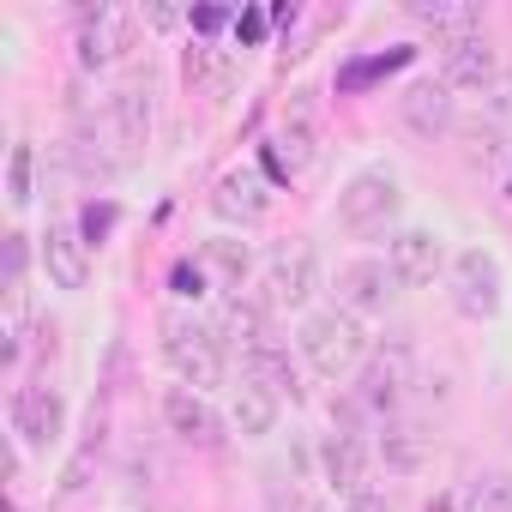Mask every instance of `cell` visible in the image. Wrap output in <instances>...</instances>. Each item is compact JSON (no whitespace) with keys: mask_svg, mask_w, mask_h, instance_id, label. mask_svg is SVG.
<instances>
[{"mask_svg":"<svg viewBox=\"0 0 512 512\" xmlns=\"http://www.w3.org/2000/svg\"><path fill=\"white\" fill-rule=\"evenodd\" d=\"M302 356H308L314 374L344 380V374H356L374 350H368V332H362L356 314H344V308H320V314L302 320Z\"/></svg>","mask_w":512,"mask_h":512,"instance_id":"1","label":"cell"},{"mask_svg":"<svg viewBox=\"0 0 512 512\" xmlns=\"http://www.w3.org/2000/svg\"><path fill=\"white\" fill-rule=\"evenodd\" d=\"M163 356H169V368L181 374V386H193V392L223 386V338H217L211 320L163 314Z\"/></svg>","mask_w":512,"mask_h":512,"instance_id":"2","label":"cell"},{"mask_svg":"<svg viewBox=\"0 0 512 512\" xmlns=\"http://www.w3.org/2000/svg\"><path fill=\"white\" fill-rule=\"evenodd\" d=\"M410 386H416V362H410V350H404V344H386V350H374V356L362 362V374H356V410L392 422V416L404 410Z\"/></svg>","mask_w":512,"mask_h":512,"instance_id":"3","label":"cell"},{"mask_svg":"<svg viewBox=\"0 0 512 512\" xmlns=\"http://www.w3.org/2000/svg\"><path fill=\"white\" fill-rule=\"evenodd\" d=\"M398 175L392 169H362V175H350L344 181V193H338V223L350 229V235H380L392 217H398Z\"/></svg>","mask_w":512,"mask_h":512,"instance_id":"4","label":"cell"},{"mask_svg":"<svg viewBox=\"0 0 512 512\" xmlns=\"http://www.w3.org/2000/svg\"><path fill=\"white\" fill-rule=\"evenodd\" d=\"M314 284H320V253L308 241H290V247H278L266 260V308L296 314V308H308Z\"/></svg>","mask_w":512,"mask_h":512,"instance_id":"5","label":"cell"},{"mask_svg":"<svg viewBox=\"0 0 512 512\" xmlns=\"http://www.w3.org/2000/svg\"><path fill=\"white\" fill-rule=\"evenodd\" d=\"M452 302L464 320H494L500 314V260L488 247L452 253Z\"/></svg>","mask_w":512,"mask_h":512,"instance_id":"6","label":"cell"},{"mask_svg":"<svg viewBox=\"0 0 512 512\" xmlns=\"http://www.w3.org/2000/svg\"><path fill=\"white\" fill-rule=\"evenodd\" d=\"M43 266L55 290H85L91 284V241L73 217H49L43 229Z\"/></svg>","mask_w":512,"mask_h":512,"instance_id":"7","label":"cell"},{"mask_svg":"<svg viewBox=\"0 0 512 512\" xmlns=\"http://www.w3.org/2000/svg\"><path fill=\"white\" fill-rule=\"evenodd\" d=\"M133 31H139V19H133L127 7H97V13H85V19H79V61H85L91 73L127 61Z\"/></svg>","mask_w":512,"mask_h":512,"instance_id":"8","label":"cell"},{"mask_svg":"<svg viewBox=\"0 0 512 512\" xmlns=\"http://www.w3.org/2000/svg\"><path fill=\"white\" fill-rule=\"evenodd\" d=\"M61 428H67V404H61L55 386H19L13 392V434H19V446L49 452L61 440Z\"/></svg>","mask_w":512,"mask_h":512,"instance_id":"9","label":"cell"},{"mask_svg":"<svg viewBox=\"0 0 512 512\" xmlns=\"http://www.w3.org/2000/svg\"><path fill=\"white\" fill-rule=\"evenodd\" d=\"M386 266H392V278L404 290H422V284H434L446 272V241L434 229H398L386 241Z\"/></svg>","mask_w":512,"mask_h":512,"instance_id":"10","label":"cell"},{"mask_svg":"<svg viewBox=\"0 0 512 512\" xmlns=\"http://www.w3.org/2000/svg\"><path fill=\"white\" fill-rule=\"evenodd\" d=\"M109 139L121 145V163L151 145V85L145 79H127L109 91Z\"/></svg>","mask_w":512,"mask_h":512,"instance_id":"11","label":"cell"},{"mask_svg":"<svg viewBox=\"0 0 512 512\" xmlns=\"http://www.w3.org/2000/svg\"><path fill=\"white\" fill-rule=\"evenodd\" d=\"M163 422H169V434H181L187 446H223V416L211 410V398L205 392H193V386H169L163 392Z\"/></svg>","mask_w":512,"mask_h":512,"instance_id":"12","label":"cell"},{"mask_svg":"<svg viewBox=\"0 0 512 512\" xmlns=\"http://www.w3.org/2000/svg\"><path fill=\"white\" fill-rule=\"evenodd\" d=\"M494 79H500V61H494L488 37H464V43L440 49V85L446 91H494Z\"/></svg>","mask_w":512,"mask_h":512,"instance_id":"13","label":"cell"},{"mask_svg":"<svg viewBox=\"0 0 512 512\" xmlns=\"http://www.w3.org/2000/svg\"><path fill=\"white\" fill-rule=\"evenodd\" d=\"M392 290H398V278H392L386 260H356V266L338 272V308L356 314V320H362V314H386Z\"/></svg>","mask_w":512,"mask_h":512,"instance_id":"14","label":"cell"},{"mask_svg":"<svg viewBox=\"0 0 512 512\" xmlns=\"http://www.w3.org/2000/svg\"><path fill=\"white\" fill-rule=\"evenodd\" d=\"M398 115H404V127H410V133H422V139H440V133H452V121H458V103H452V91H446L440 79H416V85H404V97H398Z\"/></svg>","mask_w":512,"mask_h":512,"instance_id":"15","label":"cell"},{"mask_svg":"<svg viewBox=\"0 0 512 512\" xmlns=\"http://www.w3.org/2000/svg\"><path fill=\"white\" fill-rule=\"evenodd\" d=\"M314 139H320V133H314V115H308V109H290V115H284V127H278V139L266 145V169H272L278 181L302 175V169L314 163V151H320Z\"/></svg>","mask_w":512,"mask_h":512,"instance_id":"16","label":"cell"},{"mask_svg":"<svg viewBox=\"0 0 512 512\" xmlns=\"http://www.w3.org/2000/svg\"><path fill=\"white\" fill-rule=\"evenodd\" d=\"M211 211H217L223 223H260V217L272 211V193H266V181L253 175V169H229V175L217 181V193H211Z\"/></svg>","mask_w":512,"mask_h":512,"instance_id":"17","label":"cell"},{"mask_svg":"<svg viewBox=\"0 0 512 512\" xmlns=\"http://www.w3.org/2000/svg\"><path fill=\"white\" fill-rule=\"evenodd\" d=\"M410 19L428 25L440 37V49L464 43V37H482V13L470 7V0H410Z\"/></svg>","mask_w":512,"mask_h":512,"instance_id":"18","label":"cell"},{"mask_svg":"<svg viewBox=\"0 0 512 512\" xmlns=\"http://www.w3.org/2000/svg\"><path fill=\"white\" fill-rule=\"evenodd\" d=\"M320 464H326V482H332L344 500L368 494V488H362V482H368V446H362V434H332L326 452H320Z\"/></svg>","mask_w":512,"mask_h":512,"instance_id":"19","label":"cell"},{"mask_svg":"<svg viewBox=\"0 0 512 512\" xmlns=\"http://www.w3.org/2000/svg\"><path fill=\"white\" fill-rule=\"evenodd\" d=\"M193 260L205 266V278H211V290H223V296H235L241 284H247V241H235V235H217V241H199V253Z\"/></svg>","mask_w":512,"mask_h":512,"instance_id":"20","label":"cell"},{"mask_svg":"<svg viewBox=\"0 0 512 512\" xmlns=\"http://www.w3.org/2000/svg\"><path fill=\"white\" fill-rule=\"evenodd\" d=\"M229 422H235V434H241V440H266V434L278 428V398L241 374V386L229 392Z\"/></svg>","mask_w":512,"mask_h":512,"instance_id":"21","label":"cell"},{"mask_svg":"<svg viewBox=\"0 0 512 512\" xmlns=\"http://www.w3.org/2000/svg\"><path fill=\"white\" fill-rule=\"evenodd\" d=\"M241 374H247L253 386H266L272 398H296V368H290V350H278L272 338H266V344H253V350H241Z\"/></svg>","mask_w":512,"mask_h":512,"instance_id":"22","label":"cell"},{"mask_svg":"<svg viewBox=\"0 0 512 512\" xmlns=\"http://www.w3.org/2000/svg\"><path fill=\"white\" fill-rule=\"evenodd\" d=\"M428 428H416V422H386L380 428V458H386V470H398V476H416L422 464H428Z\"/></svg>","mask_w":512,"mask_h":512,"instance_id":"23","label":"cell"},{"mask_svg":"<svg viewBox=\"0 0 512 512\" xmlns=\"http://www.w3.org/2000/svg\"><path fill=\"white\" fill-rule=\"evenodd\" d=\"M211 326H217V338H223V344H241V350L266 344V314L253 308V302H241V296H223V314H217Z\"/></svg>","mask_w":512,"mask_h":512,"instance_id":"24","label":"cell"},{"mask_svg":"<svg viewBox=\"0 0 512 512\" xmlns=\"http://www.w3.org/2000/svg\"><path fill=\"white\" fill-rule=\"evenodd\" d=\"M187 79H193L199 91L223 97V91L235 85V61H229V49H217V43H193V49H187Z\"/></svg>","mask_w":512,"mask_h":512,"instance_id":"25","label":"cell"},{"mask_svg":"<svg viewBox=\"0 0 512 512\" xmlns=\"http://www.w3.org/2000/svg\"><path fill=\"white\" fill-rule=\"evenodd\" d=\"M464 512H512V476L488 470L464 488Z\"/></svg>","mask_w":512,"mask_h":512,"instance_id":"26","label":"cell"},{"mask_svg":"<svg viewBox=\"0 0 512 512\" xmlns=\"http://www.w3.org/2000/svg\"><path fill=\"white\" fill-rule=\"evenodd\" d=\"M410 55H416V49H392V55L356 61V67H344V73H338V85H344V91H362L368 79H380V73H398V67H410Z\"/></svg>","mask_w":512,"mask_h":512,"instance_id":"27","label":"cell"},{"mask_svg":"<svg viewBox=\"0 0 512 512\" xmlns=\"http://www.w3.org/2000/svg\"><path fill=\"white\" fill-rule=\"evenodd\" d=\"M31 181H37V151H31V139H19L13 145V163H7V199L25 205L31 199Z\"/></svg>","mask_w":512,"mask_h":512,"instance_id":"28","label":"cell"},{"mask_svg":"<svg viewBox=\"0 0 512 512\" xmlns=\"http://www.w3.org/2000/svg\"><path fill=\"white\" fill-rule=\"evenodd\" d=\"M169 290H175L181 302H199V296L211 290V278H205V266H199V260H175V272H169Z\"/></svg>","mask_w":512,"mask_h":512,"instance_id":"29","label":"cell"},{"mask_svg":"<svg viewBox=\"0 0 512 512\" xmlns=\"http://www.w3.org/2000/svg\"><path fill=\"white\" fill-rule=\"evenodd\" d=\"M25 272H31V241L25 235H7V296L25 290Z\"/></svg>","mask_w":512,"mask_h":512,"instance_id":"30","label":"cell"},{"mask_svg":"<svg viewBox=\"0 0 512 512\" xmlns=\"http://www.w3.org/2000/svg\"><path fill=\"white\" fill-rule=\"evenodd\" d=\"M79 229H85V241L97 247V241L115 229V205H109V199H103V205H85V211H79Z\"/></svg>","mask_w":512,"mask_h":512,"instance_id":"31","label":"cell"},{"mask_svg":"<svg viewBox=\"0 0 512 512\" xmlns=\"http://www.w3.org/2000/svg\"><path fill=\"white\" fill-rule=\"evenodd\" d=\"M235 37H241V43H266V13H253V7L235 13Z\"/></svg>","mask_w":512,"mask_h":512,"instance_id":"32","label":"cell"},{"mask_svg":"<svg viewBox=\"0 0 512 512\" xmlns=\"http://www.w3.org/2000/svg\"><path fill=\"white\" fill-rule=\"evenodd\" d=\"M223 25H229L223 7H199V13H193V31H223Z\"/></svg>","mask_w":512,"mask_h":512,"instance_id":"33","label":"cell"},{"mask_svg":"<svg viewBox=\"0 0 512 512\" xmlns=\"http://www.w3.org/2000/svg\"><path fill=\"white\" fill-rule=\"evenodd\" d=\"M488 109H494V115H512V79H494V91H488Z\"/></svg>","mask_w":512,"mask_h":512,"instance_id":"34","label":"cell"},{"mask_svg":"<svg viewBox=\"0 0 512 512\" xmlns=\"http://www.w3.org/2000/svg\"><path fill=\"white\" fill-rule=\"evenodd\" d=\"M344 512H392V500L386 494H356V500H344Z\"/></svg>","mask_w":512,"mask_h":512,"instance_id":"35","label":"cell"},{"mask_svg":"<svg viewBox=\"0 0 512 512\" xmlns=\"http://www.w3.org/2000/svg\"><path fill=\"white\" fill-rule=\"evenodd\" d=\"M145 19H151V25H157V31H169V25H175V19H181V13H175V7H145Z\"/></svg>","mask_w":512,"mask_h":512,"instance_id":"36","label":"cell"},{"mask_svg":"<svg viewBox=\"0 0 512 512\" xmlns=\"http://www.w3.org/2000/svg\"><path fill=\"white\" fill-rule=\"evenodd\" d=\"M428 512H464V500H458V494H434Z\"/></svg>","mask_w":512,"mask_h":512,"instance_id":"37","label":"cell"}]
</instances>
